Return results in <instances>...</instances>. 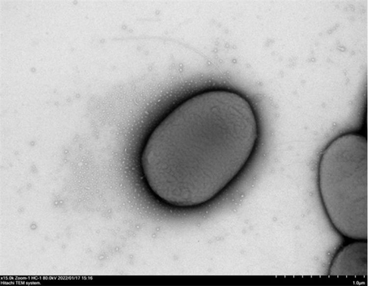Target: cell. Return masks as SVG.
<instances>
[{
  "mask_svg": "<svg viewBox=\"0 0 368 286\" xmlns=\"http://www.w3.org/2000/svg\"><path fill=\"white\" fill-rule=\"evenodd\" d=\"M368 140L357 132L342 134L323 151L318 186L331 222L343 235L368 238Z\"/></svg>",
  "mask_w": 368,
  "mask_h": 286,
  "instance_id": "7a4b0ae2",
  "label": "cell"
},
{
  "mask_svg": "<svg viewBox=\"0 0 368 286\" xmlns=\"http://www.w3.org/2000/svg\"><path fill=\"white\" fill-rule=\"evenodd\" d=\"M329 273L332 276H368V243H351L343 247L333 258Z\"/></svg>",
  "mask_w": 368,
  "mask_h": 286,
  "instance_id": "3957f363",
  "label": "cell"
},
{
  "mask_svg": "<svg viewBox=\"0 0 368 286\" xmlns=\"http://www.w3.org/2000/svg\"><path fill=\"white\" fill-rule=\"evenodd\" d=\"M258 137L247 101L230 91L198 94L168 114L148 137L141 166L152 190L179 206L221 192L250 159Z\"/></svg>",
  "mask_w": 368,
  "mask_h": 286,
  "instance_id": "6da1fadb",
  "label": "cell"
}]
</instances>
